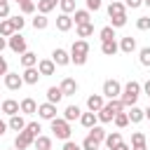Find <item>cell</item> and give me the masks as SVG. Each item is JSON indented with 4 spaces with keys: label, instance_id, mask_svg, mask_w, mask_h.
I'll return each instance as SVG.
<instances>
[{
    "label": "cell",
    "instance_id": "obj_1",
    "mask_svg": "<svg viewBox=\"0 0 150 150\" xmlns=\"http://www.w3.org/2000/svg\"><path fill=\"white\" fill-rule=\"evenodd\" d=\"M138 96H141V84H138L136 80H129V82L122 87L120 101H122V105H124V108H131V105H136Z\"/></svg>",
    "mask_w": 150,
    "mask_h": 150
},
{
    "label": "cell",
    "instance_id": "obj_2",
    "mask_svg": "<svg viewBox=\"0 0 150 150\" xmlns=\"http://www.w3.org/2000/svg\"><path fill=\"white\" fill-rule=\"evenodd\" d=\"M52 131H54V136L61 138V141H70V134H73L70 122H66L63 117H54V120H52Z\"/></svg>",
    "mask_w": 150,
    "mask_h": 150
},
{
    "label": "cell",
    "instance_id": "obj_3",
    "mask_svg": "<svg viewBox=\"0 0 150 150\" xmlns=\"http://www.w3.org/2000/svg\"><path fill=\"white\" fill-rule=\"evenodd\" d=\"M120 94H122V84H120L117 80H105V82H103V91H101L103 98L112 101V98H120Z\"/></svg>",
    "mask_w": 150,
    "mask_h": 150
},
{
    "label": "cell",
    "instance_id": "obj_4",
    "mask_svg": "<svg viewBox=\"0 0 150 150\" xmlns=\"http://www.w3.org/2000/svg\"><path fill=\"white\" fill-rule=\"evenodd\" d=\"M7 47H9L14 54H19V56H21L23 52H28V49H26V38H23L21 33H14L12 38H7Z\"/></svg>",
    "mask_w": 150,
    "mask_h": 150
},
{
    "label": "cell",
    "instance_id": "obj_5",
    "mask_svg": "<svg viewBox=\"0 0 150 150\" xmlns=\"http://www.w3.org/2000/svg\"><path fill=\"white\" fill-rule=\"evenodd\" d=\"M89 56V42L87 40H75L70 47V59H87Z\"/></svg>",
    "mask_w": 150,
    "mask_h": 150
},
{
    "label": "cell",
    "instance_id": "obj_6",
    "mask_svg": "<svg viewBox=\"0 0 150 150\" xmlns=\"http://www.w3.org/2000/svg\"><path fill=\"white\" fill-rule=\"evenodd\" d=\"M33 141H35V136H33L30 131L23 129V131L16 134V138H14V148H16V150H26L28 145H33Z\"/></svg>",
    "mask_w": 150,
    "mask_h": 150
},
{
    "label": "cell",
    "instance_id": "obj_7",
    "mask_svg": "<svg viewBox=\"0 0 150 150\" xmlns=\"http://www.w3.org/2000/svg\"><path fill=\"white\" fill-rule=\"evenodd\" d=\"M5 87H7L9 91H16V89L23 87V77H21L19 73H7V75H5Z\"/></svg>",
    "mask_w": 150,
    "mask_h": 150
},
{
    "label": "cell",
    "instance_id": "obj_8",
    "mask_svg": "<svg viewBox=\"0 0 150 150\" xmlns=\"http://www.w3.org/2000/svg\"><path fill=\"white\" fill-rule=\"evenodd\" d=\"M38 115H40V120H49V122H52V120L56 117V105L45 101V103L38 105Z\"/></svg>",
    "mask_w": 150,
    "mask_h": 150
},
{
    "label": "cell",
    "instance_id": "obj_9",
    "mask_svg": "<svg viewBox=\"0 0 150 150\" xmlns=\"http://www.w3.org/2000/svg\"><path fill=\"white\" fill-rule=\"evenodd\" d=\"M52 61H54V66H68V63H70V54H68L66 49L56 47V49L52 52Z\"/></svg>",
    "mask_w": 150,
    "mask_h": 150
},
{
    "label": "cell",
    "instance_id": "obj_10",
    "mask_svg": "<svg viewBox=\"0 0 150 150\" xmlns=\"http://www.w3.org/2000/svg\"><path fill=\"white\" fill-rule=\"evenodd\" d=\"M59 89L63 91V96H75V91H77V82H75L73 77H63L61 84H59Z\"/></svg>",
    "mask_w": 150,
    "mask_h": 150
},
{
    "label": "cell",
    "instance_id": "obj_11",
    "mask_svg": "<svg viewBox=\"0 0 150 150\" xmlns=\"http://www.w3.org/2000/svg\"><path fill=\"white\" fill-rule=\"evenodd\" d=\"M103 105H105V101H103L101 94H91V96L87 98V110H89V112H98Z\"/></svg>",
    "mask_w": 150,
    "mask_h": 150
},
{
    "label": "cell",
    "instance_id": "obj_12",
    "mask_svg": "<svg viewBox=\"0 0 150 150\" xmlns=\"http://www.w3.org/2000/svg\"><path fill=\"white\" fill-rule=\"evenodd\" d=\"M0 110L5 112V115H19L21 110H19V101H14V98H5L2 103H0Z\"/></svg>",
    "mask_w": 150,
    "mask_h": 150
},
{
    "label": "cell",
    "instance_id": "obj_13",
    "mask_svg": "<svg viewBox=\"0 0 150 150\" xmlns=\"http://www.w3.org/2000/svg\"><path fill=\"white\" fill-rule=\"evenodd\" d=\"M73 23H75V26L91 23V14H89V9H75V12H73Z\"/></svg>",
    "mask_w": 150,
    "mask_h": 150
},
{
    "label": "cell",
    "instance_id": "obj_14",
    "mask_svg": "<svg viewBox=\"0 0 150 150\" xmlns=\"http://www.w3.org/2000/svg\"><path fill=\"white\" fill-rule=\"evenodd\" d=\"M38 73L40 75H54V70H56V66H54V61L52 59H42V61H38Z\"/></svg>",
    "mask_w": 150,
    "mask_h": 150
},
{
    "label": "cell",
    "instance_id": "obj_15",
    "mask_svg": "<svg viewBox=\"0 0 150 150\" xmlns=\"http://www.w3.org/2000/svg\"><path fill=\"white\" fill-rule=\"evenodd\" d=\"M56 28H59L61 33L70 30V28H73V16H70V14H59V16H56Z\"/></svg>",
    "mask_w": 150,
    "mask_h": 150
},
{
    "label": "cell",
    "instance_id": "obj_16",
    "mask_svg": "<svg viewBox=\"0 0 150 150\" xmlns=\"http://www.w3.org/2000/svg\"><path fill=\"white\" fill-rule=\"evenodd\" d=\"M21 77H23V84H38L40 73H38V68H23Z\"/></svg>",
    "mask_w": 150,
    "mask_h": 150
},
{
    "label": "cell",
    "instance_id": "obj_17",
    "mask_svg": "<svg viewBox=\"0 0 150 150\" xmlns=\"http://www.w3.org/2000/svg\"><path fill=\"white\" fill-rule=\"evenodd\" d=\"M19 110H21L23 115H35V112H38V103L28 96V98H23V101L19 103Z\"/></svg>",
    "mask_w": 150,
    "mask_h": 150
},
{
    "label": "cell",
    "instance_id": "obj_18",
    "mask_svg": "<svg viewBox=\"0 0 150 150\" xmlns=\"http://www.w3.org/2000/svg\"><path fill=\"white\" fill-rule=\"evenodd\" d=\"M80 124H82L84 129H91V127H96V124H98V117H96V112H89V110H87V112H82V115H80Z\"/></svg>",
    "mask_w": 150,
    "mask_h": 150
},
{
    "label": "cell",
    "instance_id": "obj_19",
    "mask_svg": "<svg viewBox=\"0 0 150 150\" xmlns=\"http://www.w3.org/2000/svg\"><path fill=\"white\" fill-rule=\"evenodd\" d=\"M7 129H12V131H16V134H19V131H23V129H26V120H23L21 115H12V117H9V122H7Z\"/></svg>",
    "mask_w": 150,
    "mask_h": 150
},
{
    "label": "cell",
    "instance_id": "obj_20",
    "mask_svg": "<svg viewBox=\"0 0 150 150\" xmlns=\"http://www.w3.org/2000/svg\"><path fill=\"white\" fill-rule=\"evenodd\" d=\"M120 14H127L124 2H120V0H110V5H108V16H120Z\"/></svg>",
    "mask_w": 150,
    "mask_h": 150
},
{
    "label": "cell",
    "instance_id": "obj_21",
    "mask_svg": "<svg viewBox=\"0 0 150 150\" xmlns=\"http://www.w3.org/2000/svg\"><path fill=\"white\" fill-rule=\"evenodd\" d=\"M96 117H98V122L108 124V122H112V117H115V110H112V108H110V105L105 103V105H103V108H101V110L96 112Z\"/></svg>",
    "mask_w": 150,
    "mask_h": 150
},
{
    "label": "cell",
    "instance_id": "obj_22",
    "mask_svg": "<svg viewBox=\"0 0 150 150\" xmlns=\"http://www.w3.org/2000/svg\"><path fill=\"white\" fill-rule=\"evenodd\" d=\"M103 143H105V148H108V150H115V148L122 143V134H120V131L105 134V141H103Z\"/></svg>",
    "mask_w": 150,
    "mask_h": 150
},
{
    "label": "cell",
    "instance_id": "obj_23",
    "mask_svg": "<svg viewBox=\"0 0 150 150\" xmlns=\"http://www.w3.org/2000/svg\"><path fill=\"white\" fill-rule=\"evenodd\" d=\"M120 52H124V54H131V52H136V38H131V35L122 38V42H120Z\"/></svg>",
    "mask_w": 150,
    "mask_h": 150
},
{
    "label": "cell",
    "instance_id": "obj_24",
    "mask_svg": "<svg viewBox=\"0 0 150 150\" xmlns=\"http://www.w3.org/2000/svg\"><path fill=\"white\" fill-rule=\"evenodd\" d=\"M101 52H103L105 56H115V54L120 52V45H117L115 40H105V42H101Z\"/></svg>",
    "mask_w": 150,
    "mask_h": 150
},
{
    "label": "cell",
    "instance_id": "obj_25",
    "mask_svg": "<svg viewBox=\"0 0 150 150\" xmlns=\"http://www.w3.org/2000/svg\"><path fill=\"white\" fill-rule=\"evenodd\" d=\"M56 5H59V0H38V12L47 16L52 9H56Z\"/></svg>",
    "mask_w": 150,
    "mask_h": 150
},
{
    "label": "cell",
    "instance_id": "obj_26",
    "mask_svg": "<svg viewBox=\"0 0 150 150\" xmlns=\"http://www.w3.org/2000/svg\"><path fill=\"white\" fill-rule=\"evenodd\" d=\"M21 66H23V68H35V66H38V54L23 52V54H21Z\"/></svg>",
    "mask_w": 150,
    "mask_h": 150
},
{
    "label": "cell",
    "instance_id": "obj_27",
    "mask_svg": "<svg viewBox=\"0 0 150 150\" xmlns=\"http://www.w3.org/2000/svg\"><path fill=\"white\" fill-rule=\"evenodd\" d=\"M63 98V91L59 89V87H49L47 89V103H54V105H59V101Z\"/></svg>",
    "mask_w": 150,
    "mask_h": 150
},
{
    "label": "cell",
    "instance_id": "obj_28",
    "mask_svg": "<svg viewBox=\"0 0 150 150\" xmlns=\"http://www.w3.org/2000/svg\"><path fill=\"white\" fill-rule=\"evenodd\" d=\"M80 115H82V110H80L77 105H68V108L63 110V120H66V122H73V120H80Z\"/></svg>",
    "mask_w": 150,
    "mask_h": 150
},
{
    "label": "cell",
    "instance_id": "obj_29",
    "mask_svg": "<svg viewBox=\"0 0 150 150\" xmlns=\"http://www.w3.org/2000/svg\"><path fill=\"white\" fill-rule=\"evenodd\" d=\"M127 117H129V122H134V124H138L141 120H145V115H143V110H141L138 105H131L129 112H127Z\"/></svg>",
    "mask_w": 150,
    "mask_h": 150
},
{
    "label": "cell",
    "instance_id": "obj_30",
    "mask_svg": "<svg viewBox=\"0 0 150 150\" xmlns=\"http://www.w3.org/2000/svg\"><path fill=\"white\" fill-rule=\"evenodd\" d=\"M33 145H35V150H52V138L40 134V136L33 141Z\"/></svg>",
    "mask_w": 150,
    "mask_h": 150
},
{
    "label": "cell",
    "instance_id": "obj_31",
    "mask_svg": "<svg viewBox=\"0 0 150 150\" xmlns=\"http://www.w3.org/2000/svg\"><path fill=\"white\" fill-rule=\"evenodd\" d=\"M14 33H16V30H14L12 21H9V19H2V21H0V35H2V38H12Z\"/></svg>",
    "mask_w": 150,
    "mask_h": 150
},
{
    "label": "cell",
    "instance_id": "obj_32",
    "mask_svg": "<svg viewBox=\"0 0 150 150\" xmlns=\"http://www.w3.org/2000/svg\"><path fill=\"white\" fill-rule=\"evenodd\" d=\"M49 26V19L45 16V14H35V19H33V28L35 30H45Z\"/></svg>",
    "mask_w": 150,
    "mask_h": 150
},
{
    "label": "cell",
    "instance_id": "obj_33",
    "mask_svg": "<svg viewBox=\"0 0 150 150\" xmlns=\"http://www.w3.org/2000/svg\"><path fill=\"white\" fill-rule=\"evenodd\" d=\"M89 136H91L94 141H98V143H103V141H105V129L96 124V127H91V129H89Z\"/></svg>",
    "mask_w": 150,
    "mask_h": 150
},
{
    "label": "cell",
    "instance_id": "obj_34",
    "mask_svg": "<svg viewBox=\"0 0 150 150\" xmlns=\"http://www.w3.org/2000/svg\"><path fill=\"white\" fill-rule=\"evenodd\" d=\"M91 33H94V23H82V26H77V38H80V40L89 38Z\"/></svg>",
    "mask_w": 150,
    "mask_h": 150
},
{
    "label": "cell",
    "instance_id": "obj_35",
    "mask_svg": "<svg viewBox=\"0 0 150 150\" xmlns=\"http://www.w3.org/2000/svg\"><path fill=\"white\" fill-rule=\"evenodd\" d=\"M98 38H101V42H105V40H115V28H112V26H103L101 33H98Z\"/></svg>",
    "mask_w": 150,
    "mask_h": 150
},
{
    "label": "cell",
    "instance_id": "obj_36",
    "mask_svg": "<svg viewBox=\"0 0 150 150\" xmlns=\"http://www.w3.org/2000/svg\"><path fill=\"white\" fill-rule=\"evenodd\" d=\"M112 122H115V127H117V129H124V127L129 124V117H127V112L122 110V112H117V115L112 117Z\"/></svg>",
    "mask_w": 150,
    "mask_h": 150
},
{
    "label": "cell",
    "instance_id": "obj_37",
    "mask_svg": "<svg viewBox=\"0 0 150 150\" xmlns=\"http://www.w3.org/2000/svg\"><path fill=\"white\" fill-rule=\"evenodd\" d=\"M59 7H61V14H70L75 12V0H59Z\"/></svg>",
    "mask_w": 150,
    "mask_h": 150
},
{
    "label": "cell",
    "instance_id": "obj_38",
    "mask_svg": "<svg viewBox=\"0 0 150 150\" xmlns=\"http://www.w3.org/2000/svg\"><path fill=\"white\" fill-rule=\"evenodd\" d=\"M138 61H141V66L150 68V47H143V49L138 52Z\"/></svg>",
    "mask_w": 150,
    "mask_h": 150
},
{
    "label": "cell",
    "instance_id": "obj_39",
    "mask_svg": "<svg viewBox=\"0 0 150 150\" xmlns=\"http://www.w3.org/2000/svg\"><path fill=\"white\" fill-rule=\"evenodd\" d=\"M98 148H101V143H98V141H94L91 136H87V138L82 141V150H98Z\"/></svg>",
    "mask_w": 150,
    "mask_h": 150
},
{
    "label": "cell",
    "instance_id": "obj_40",
    "mask_svg": "<svg viewBox=\"0 0 150 150\" xmlns=\"http://www.w3.org/2000/svg\"><path fill=\"white\" fill-rule=\"evenodd\" d=\"M127 23V14H120V16H110V26L112 28H122Z\"/></svg>",
    "mask_w": 150,
    "mask_h": 150
},
{
    "label": "cell",
    "instance_id": "obj_41",
    "mask_svg": "<svg viewBox=\"0 0 150 150\" xmlns=\"http://www.w3.org/2000/svg\"><path fill=\"white\" fill-rule=\"evenodd\" d=\"M9 21H12V26H14L16 33H21V28L26 26V19H23V16H9Z\"/></svg>",
    "mask_w": 150,
    "mask_h": 150
},
{
    "label": "cell",
    "instance_id": "obj_42",
    "mask_svg": "<svg viewBox=\"0 0 150 150\" xmlns=\"http://www.w3.org/2000/svg\"><path fill=\"white\" fill-rule=\"evenodd\" d=\"M19 7H21L23 14H33V12H35V2H33V0H23Z\"/></svg>",
    "mask_w": 150,
    "mask_h": 150
},
{
    "label": "cell",
    "instance_id": "obj_43",
    "mask_svg": "<svg viewBox=\"0 0 150 150\" xmlns=\"http://www.w3.org/2000/svg\"><path fill=\"white\" fill-rule=\"evenodd\" d=\"M26 131H30V134L38 138L40 131H42V129H40V122H26Z\"/></svg>",
    "mask_w": 150,
    "mask_h": 150
},
{
    "label": "cell",
    "instance_id": "obj_44",
    "mask_svg": "<svg viewBox=\"0 0 150 150\" xmlns=\"http://www.w3.org/2000/svg\"><path fill=\"white\" fill-rule=\"evenodd\" d=\"M136 28H138V30H150V16H138Z\"/></svg>",
    "mask_w": 150,
    "mask_h": 150
},
{
    "label": "cell",
    "instance_id": "obj_45",
    "mask_svg": "<svg viewBox=\"0 0 150 150\" xmlns=\"http://www.w3.org/2000/svg\"><path fill=\"white\" fill-rule=\"evenodd\" d=\"M141 143H145V134L143 131H134L131 134V145H141Z\"/></svg>",
    "mask_w": 150,
    "mask_h": 150
},
{
    "label": "cell",
    "instance_id": "obj_46",
    "mask_svg": "<svg viewBox=\"0 0 150 150\" xmlns=\"http://www.w3.org/2000/svg\"><path fill=\"white\" fill-rule=\"evenodd\" d=\"M108 105H110V108L115 110V115L124 110V105H122V101H120V98H112V101H108Z\"/></svg>",
    "mask_w": 150,
    "mask_h": 150
},
{
    "label": "cell",
    "instance_id": "obj_47",
    "mask_svg": "<svg viewBox=\"0 0 150 150\" xmlns=\"http://www.w3.org/2000/svg\"><path fill=\"white\" fill-rule=\"evenodd\" d=\"M9 19V2H0V21Z\"/></svg>",
    "mask_w": 150,
    "mask_h": 150
},
{
    "label": "cell",
    "instance_id": "obj_48",
    "mask_svg": "<svg viewBox=\"0 0 150 150\" xmlns=\"http://www.w3.org/2000/svg\"><path fill=\"white\" fill-rule=\"evenodd\" d=\"M84 2H87V9H89V12H91V9L96 12V9H101V5H103L101 0H84Z\"/></svg>",
    "mask_w": 150,
    "mask_h": 150
},
{
    "label": "cell",
    "instance_id": "obj_49",
    "mask_svg": "<svg viewBox=\"0 0 150 150\" xmlns=\"http://www.w3.org/2000/svg\"><path fill=\"white\" fill-rule=\"evenodd\" d=\"M141 5H143V0H124V7H131V9H136Z\"/></svg>",
    "mask_w": 150,
    "mask_h": 150
},
{
    "label": "cell",
    "instance_id": "obj_50",
    "mask_svg": "<svg viewBox=\"0 0 150 150\" xmlns=\"http://www.w3.org/2000/svg\"><path fill=\"white\" fill-rule=\"evenodd\" d=\"M63 150H82V145H77V143H73V141H66V143H63Z\"/></svg>",
    "mask_w": 150,
    "mask_h": 150
},
{
    "label": "cell",
    "instance_id": "obj_51",
    "mask_svg": "<svg viewBox=\"0 0 150 150\" xmlns=\"http://www.w3.org/2000/svg\"><path fill=\"white\" fill-rule=\"evenodd\" d=\"M9 70H7V61H5V56L0 54V75H7Z\"/></svg>",
    "mask_w": 150,
    "mask_h": 150
},
{
    "label": "cell",
    "instance_id": "obj_52",
    "mask_svg": "<svg viewBox=\"0 0 150 150\" xmlns=\"http://www.w3.org/2000/svg\"><path fill=\"white\" fill-rule=\"evenodd\" d=\"M5 131H7V122L0 120V136H5Z\"/></svg>",
    "mask_w": 150,
    "mask_h": 150
},
{
    "label": "cell",
    "instance_id": "obj_53",
    "mask_svg": "<svg viewBox=\"0 0 150 150\" xmlns=\"http://www.w3.org/2000/svg\"><path fill=\"white\" fill-rule=\"evenodd\" d=\"M115 150H131V145H127V143H124V141H122V143H120V145H117V148H115Z\"/></svg>",
    "mask_w": 150,
    "mask_h": 150
},
{
    "label": "cell",
    "instance_id": "obj_54",
    "mask_svg": "<svg viewBox=\"0 0 150 150\" xmlns=\"http://www.w3.org/2000/svg\"><path fill=\"white\" fill-rule=\"evenodd\" d=\"M5 47H7V38H2V35H0V54H2V49H5Z\"/></svg>",
    "mask_w": 150,
    "mask_h": 150
},
{
    "label": "cell",
    "instance_id": "obj_55",
    "mask_svg": "<svg viewBox=\"0 0 150 150\" xmlns=\"http://www.w3.org/2000/svg\"><path fill=\"white\" fill-rule=\"evenodd\" d=\"M131 150H148V145H145V143H141V145H131Z\"/></svg>",
    "mask_w": 150,
    "mask_h": 150
},
{
    "label": "cell",
    "instance_id": "obj_56",
    "mask_svg": "<svg viewBox=\"0 0 150 150\" xmlns=\"http://www.w3.org/2000/svg\"><path fill=\"white\" fill-rule=\"evenodd\" d=\"M141 89H143V91H145V94H150V80H148V82H145V84H143V87H141Z\"/></svg>",
    "mask_w": 150,
    "mask_h": 150
},
{
    "label": "cell",
    "instance_id": "obj_57",
    "mask_svg": "<svg viewBox=\"0 0 150 150\" xmlns=\"http://www.w3.org/2000/svg\"><path fill=\"white\" fill-rule=\"evenodd\" d=\"M143 115H145V120H150V105H148V108L143 110Z\"/></svg>",
    "mask_w": 150,
    "mask_h": 150
},
{
    "label": "cell",
    "instance_id": "obj_58",
    "mask_svg": "<svg viewBox=\"0 0 150 150\" xmlns=\"http://www.w3.org/2000/svg\"><path fill=\"white\" fill-rule=\"evenodd\" d=\"M143 5H145V7H150V0H143Z\"/></svg>",
    "mask_w": 150,
    "mask_h": 150
},
{
    "label": "cell",
    "instance_id": "obj_59",
    "mask_svg": "<svg viewBox=\"0 0 150 150\" xmlns=\"http://www.w3.org/2000/svg\"><path fill=\"white\" fill-rule=\"evenodd\" d=\"M14 2H19V5H21V2H23V0H14Z\"/></svg>",
    "mask_w": 150,
    "mask_h": 150
},
{
    "label": "cell",
    "instance_id": "obj_60",
    "mask_svg": "<svg viewBox=\"0 0 150 150\" xmlns=\"http://www.w3.org/2000/svg\"><path fill=\"white\" fill-rule=\"evenodd\" d=\"M0 2H9V0H0Z\"/></svg>",
    "mask_w": 150,
    "mask_h": 150
},
{
    "label": "cell",
    "instance_id": "obj_61",
    "mask_svg": "<svg viewBox=\"0 0 150 150\" xmlns=\"http://www.w3.org/2000/svg\"><path fill=\"white\" fill-rule=\"evenodd\" d=\"M148 98H150V94H148Z\"/></svg>",
    "mask_w": 150,
    "mask_h": 150
},
{
    "label": "cell",
    "instance_id": "obj_62",
    "mask_svg": "<svg viewBox=\"0 0 150 150\" xmlns=\"http://www.w3.org/2000/svg\"><path fill=\"white\" fill-rule=\"evenodd\" d=\"M12 150H16V148H12Z\"/></svg>",
    "mask_w": 150,
    "mask_h": 150
},
{
    "label": "cell",
    "instance_id": "obj_63",
    "mask_svg": "<svg viewBox=\"0 0 150 150\" xmlns=\"http://www.w3.org/2000/svg\"><path fill=\"white\" fill-rule=\"evenodd\" d=\"M98 150H101V148H98Z\"/></svg>",
    "mask_w": 150,
    "mask_h": 150
}]
</instances>
